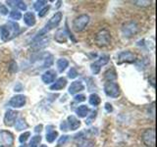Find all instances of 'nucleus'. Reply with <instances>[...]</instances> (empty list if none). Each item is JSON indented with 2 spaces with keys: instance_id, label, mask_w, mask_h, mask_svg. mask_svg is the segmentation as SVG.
Returning <instances> with one entry per match:
<instances>
[{
  "instance_id": "20",
  "label": "nucleus",
  "mask_w": 157,
  "mask_h": 147,
  "mask_svg": "<svg viewBox=\"0 0 157 147\" xmlns=\"http://www.w3.org/2000/svg\"><path fill=\"white\" fill-rule=\"evenodd\" d=\"M54 39L58 42V43H65L67 41V33L64 29H58L55 32V36H54Z\"/></svg>"
},
{
  "instance_id": "13",
  "label": "nucleus",
  "mask_w": 157,
  "mask_h": 147,
  "mask_svg": "<svg viewBox=\"0 0 157 147\" xmlns=\"http://www.w3.org/2000/svg\"><path fill=\"white\" fill-rule=\"evenodd\" d=\"M66 123H67L68 129L71 130H76L81 126V122L78 121L75 116H69Z\"/></svg>"
},
{
  "instance_id": "33",
  "label": "nucleus",
  "mask_w": 157,
  "mask_h": 147,
  "mask_svg": "<svg viewBox=\"0 0 157 147\" xmlns=\"http://www.w3.org/2000/svg\"><path fill=\"white\" fill-rule=\"evenodd\" d=\"M69 137H70V136H68V135H63V136H61L60 138H59V140H58V145L61 146L62 144H64L69 139Z\"/></svg>"
},
{
  "instance_id": "28",
  "label": "nucleus",
  "mask_w": 157,
  "mask_h": 147,
  "mask_svg": "<svg viewBox=\"0 0 157 147\" xmlns=\"http://www.w3.org/2000/svg\"><path fill=\"white\" fill-rule=\"evenodd\" d=\"M10 18L12 20H15V21H18L22 18V14L21 12H19L18 10H12L11 12H10Z\"/></svg>"
},
{
  "instance_id": "29",
  "label": "nucleus",
  "mask_w": 157,
  "mask_h": 147,
  "mask_svg": "<svg viewBox=\"0 0 157 147\" xmlns=\"http://www.w3.org/2000/svg\"><path fill=\"white\" fill-rule=\"evenodd\" d=\"M29 136H31V132H29V131L24 132L23 134L20 135V137H19V141L21 142V143H25V142H26V141L28 140V138H29Z\"/></svg>"
},
{
  "instance_id": "10",
  "label": "nucleus",
  "mask_w": 157,
  "mask_h": 147,
  "mask_svg": "<svg viewBox=\"0 0 157 147\" xmlns=\"http://www.w3.org/2000/svg\"><path fill=\"white\" fill-rule=\"evenodd\" d=\"M25 104H26V96L21 94L13 96L9 101V105L14 108H21Z\"/></svg>"
},
{
  "instance_id": "25",
  "label": "nucleus",
  "mask_w": 157,
  "mask_h": 147,
  "mask_svg": "<svg viewBox=\"0 0 157 147\" xmlns=\"http://www.w3.org/2000/svg\"><path fill=\"white\" fill-rule=\"evenodd\" d=\"M90 104L92 105V106H97V105H99L100 104V102H101V99H100V97L98 96L96 93H93V94H91L90 96Z\"/></svg>"
},
{
  "instance_id": "14",
  "label": "nucleus",
  "mask_w": 157,
  "mask_h": 147,
  "mask_svg": "<svg viewBox=\"0 0 157 147\" xmlns=\"http://www.w3.org/2000/svg\"><path fill=\"white\" fill-rule=\"evenodd\" d=\"M56 72L53 71V70H49L47 72H45L43 74V75L41 76V80L44 83H46V85H48V83H51L53 82L54 81H55L56 78Z\"/></svg>"
},
{
  "instance_id": "21",
  "label": "nucleus",
  "mask_w": 157,
  "mask_h": 147,
  "mask_svg": "<svg viewBox=\"0 0 157 147\" xmlns=\"http://www.w3.org/2000/svg\"><path fill=\"white\" fill-rule=\"evenodd\" d=\"M88 113H90V109H88V107L86 105H81L76 109V114L80 118L87 117Z\"/></svg>"
},
{
  "instance_id": "9",
  "label": "nucleus",
  "mask_w": 157,
  "mask_h": 147,
  "mask_svg": "<svg viewBox=\"0 0 157 147\" xmlns=\"http://www.w3.org/2000/svg\"><path fill=\"white\" fill-rule=\"evenodd\" d=\"M18 117V112L14 110H8L5 113L4 116V124L7 126H12L15 123H16V119Z\"/></svg>"
},
{
  "instance_id": "24",
  "label": "nucleus",
  "mask_w": 157,
  "mask_h": 147,
  "mask_svg": "<svg viewBox=\"0 0 157 147\" xmlns=\"http://www.w3.org/2000/svg\"><path fill=\"white\" fill-rule=\"evenodd\" d=\"M15 127H16L17 130H26L28 127V124H27V122L23 119V118H21V119H19V120L16 121Z\"/></svg>"
},
{
  "instance_id": "41",
  "label": "nucleus",
  "mask_w": 157,
  "mask_h": 147,
  "mask_svg": "<svg viewBox=\"0 0 157 147\" xmlns=\"http://www.w3.org/2000/svg\"><path fill=\"white\" fill-rule=\"evenodd\" d=\"M154 105H155V103L153 102V103H152V105H151V115L152 116H154Z\"/></svg>"
},
{
  "instance_id": "8",
  "label": "nucleus",
  "mask_w": 157,
  "mask_h": 147,
  "mask_svg": "<svg viewBox=\"0 0 157 147\" xmlns=\"http://www.w3.org/2000/svg\"><path fill=\"white\" fill-rule=\"evenodd\" d=\"M137 29H139V28H137V24L135 22L131 21V22L126 23L124 26H123L122 32H123V33L125 34V36L131 37V36H134V34L136 33Z\"/></svg>"
},
{
  "instance_id": "32",
  "label": "nucleus",
  "mask_w": 157,
  "mask_h": 147,
  "mask_svg": "<svg viewBox=\"0 0 157 147\" xmlns=\"http://www.w3.org/2000/svg\"><path fill=\"white\" fill-rule=\"evenodd\" d=\"M77 76H78L77 70L75 68H71V70L69 71V73H68V77L70 78H75V77H77Z\"/></svg>"
},
{
  "instance_id": "6",
  "label": "nucleus",
  "mask_w": 157,
  "mask_h": 147,
  "mask_svg": "<svg viewBox=\"0 0 157 147\" xmlns=\"http://www.w3.org/2000/svg\"><path fill=\"white\" fill-rule=\"evenodd\" d=\"M108 62H109V56H108V55H102L97 61H95L94 63H92L90 65L91 72L94 74V75H97V74L100 72L101 67L106 65Z\"/></svg>"
},
{
  "instance_id": "15",
  "label": "nucleus",
  "mask_w": 157,
  "mask_h": 147,
  "mask_svg": "<svg viewBox=\"0 0 157 147\" xmlns=\"http://www.w3.org/2000/svg\"><path fill=\"white\" fill-rule=\"evenodd\" d=\"M0 36H1V39L3 41H7L13 37V34L7 24H4V26L0 27Z\"/></svg>"
},
{
  "instance_id": "38",
  "label": "nucleus",
  "mask_w": 157,
  "mask_h": 147,
  "mask_svg": "<svg viewBox=\"0 0 157 147\" xmlns=\"http://www.w3.org/2000/svg\"><path fill=\"white\" fill-rule=\"evenodd\" d=\"M60 129L63 130V131H67V130H69V129H68V126H67V123H66V121H64L62 124L60 125Z\"/></svg>"
},
{
  "instance_id": "42",
  "label": "nucleus",
  "mask_w": 157,
  "mask_h": 147,
  "mask_svg": "<svg viewBox=\"0 0 157 147\" xmlns=\"http://www.w3.org/2000/svg\"><path fill=\"white\" fill-rule=\"evenodd\" d=\"M20 147H27V145L24 143V145H21V146H20Z\"/></svg>"
},
{
  "instance_id": "39",
  "label": "nucleus",
  "mask_w": 157,
  "mask_h": 147,
  "mask_svg": "<svg viewBox=\"0 0 157 147\" xmlns=\"http://www.w3.org/2000/svg\"><path fill=\"white\" fill-rule=\"evenodd\" d=\"M105 109L107 112H112L113 111V108H112V105L110 103H105Z\"/></svg>"
},
{
  "instance_id": "7",
  "label": "nucleus",
  "mask_w": 157,
  "mask_h": 147,
  "mask_svg": "<svg viewBox=\"0 0 157 147\" xmlns=\"http://www.w3.org/2000/svg\"><path fill=\"white\" fill-rule=\"evenodd\" d=\"M136 62V55L131 51H123L118 55L117 63L122 64V63H135Z\"/></svg>"
},
{
  "instance_id": "4",
  "label": "nucleus",
  "mask_w": 157,
  "mask_h": 147,
  "mask_svg": "<svg viewBox=\"0 0 157 147\" xmlns=\"http://www.w3.org/2000/svg\"><path fill=\"white\" fill-rule=\"evenodd\" d=\"M142 141L147 147L155 146V131L153 129H147L142 134Z\"/></svg>"
},
{
  "instance_id": "1",
  "label": "nucleus",
  "mask_w": 157,
  "mask_h": 147,
  "mask_svg": "<svg viewBox=\"0 0 157 147\" xmlns=\"http://www.w3.org/2000/svg\"><path fill=\"white\" fill-rule=\"evenodd\" d=\"M111 42V36L110 32L107 29H102L99 32L96 34L95 36V43L96 45L100 47L107 46L108 44H110Z\"/></svg>"
},
{
  "instance_id": "16",
  "label": "nucleus",
  "mask_w": 157,
  "mask_h": 147,
  "mask_svg": "<svg viewBox=\"0 0 157 147\" xmlns=\"http://www.w3.org/2000/svg\"><path fill=\"white\" fill-rule=\"evenodd\" d=\"M57 136H58V132L55 130V127L53 126H48L46 130V140L49 143H52L57 138Z\"/></svg>"
},
{
  "instance_id": "2",
  "label": "nucleus",
  "mask_w": 157,
  "mask_h": 147,
  "mask_svg": "<svg viewBox=\"0 0 157 147\" xmlns=\"http://www.w3.org/2000/svg\"><path fill=\"white\" fill-rule=\"evenodd\" d=\"M88 22H90V17L86 14L80 15L78 17H77L73 22V29L75 32H82L85 28Z\"/></svg>"
},
{
  "instance_id": "40",
  "label": "nucleus",
  "mask_w": 157,
  "mask_h": 147,
  "mask_svg": "<svg viewBox=\"0 0 157 147\" xmlns=\"http://www.w3.org/2000/svg\"><path fill=\"white\" fill-rule=\"evenodd\" d=\"M41 130H42V126L41 125L36 126V129H34V131H36V132H40Z\"/></svg>"
},
{
  "instance_id": "34",
  "label": "nucleus",
  "mask_w": 157,
  "mask_h": 147,
  "mask_svg": "<svg viewBox=\"0 0 157 147\" xmlns=\"http://www.w3.org/2000/svg\"><path fill=\"white\" fill-rule=\"evenodd\" d=\"M74 99H75V101H77V102H82L86 100V96L83 94H78V95H76Z\"/></svg>"
},
{
  "instance_id": "17",
  "label": "nucleus",
  "mask_w": 157,
  "mask_h": 147,
  "mask_svg": "<svg viewBox=\"0 0 157 147\" xmlns=\"http://www.w3.org/2000/svg\"><path fill=\"white\" fill-rule=\"evenodd\" d=\"M67 85V80L65 77H60L50 86L51 90H61Z\"/></svg>"
},
{
  "instance_id": "35",
  "label": "nucleus",
  "mask_w": 157,
  "mask_h": 147,
  "mask_svg": "<svg viewBox=\"0 0 157 147\" xmlns=\"http://www.w3.org/2000/svg\"><path fill=\"white\" fill-rule=\"evenodd\" d=\"M0 14L1 15H7L8 14V9L5 5L0 4Z\"/></svg>"
},
{
  "instance_id": "36",
  "label": "nucleus",
  "mask_w": 157,
  "mask_h": 147,
  "mask_svg": "<svg viewBox=\"0 0 157 147\" xmlns=\"http://www.w3.org/2000/svg\"><path fill=\"white\" fill-rule=\"evenodd\" d=\"M48 10H49V6L44 7L42 10H40V11L38 12V16H39V17H44V16L46 15V13H47Z\"/></svg>"
},
{
  "instance_id": "23",
  "label": "nucleus",
  "mask_w": 157,
  "mask_h": 147,
  "mask_svg": "<svg viewBox=\"0 0 157 147\" xmlns=\"http://www.w3.org/2000/svg\"><path fill=\"white\" fill-rule=\"evenodd\" d=\"M94 146V141L90 139L81 138L78 142V147H93Z\"/></svg>"
},
{
  "instance_id": "5",
  "label": "nucleus",
  "mask_w": 157,
  "mask_h": 147,
  "mask_svg": "<svg viewBox=\"0 0 157 147\" xmlns=\"http://www.w3.org/2000/svg\"><path fill=\"white\" fill-rule=\"evenodd\" d=\"M62 17H63L62 12H57V13H55V15H53L52 18L49 20L48 23L45 24L44 28H42L43 31L45 32V33H47L49 31H51L52 28H56L58 24H60L61 20H62Z\"/></svg>"
},
{
  "instance_id": "11",
  "label": "nucleus",
  "mask_w": 157,
  "mask_h": 147,
  "mask_svg": "<svg viewBox=\"0 0 157 147\" xmlns=\"http://www.w3.org/2000/svg\"><path fill=\"white\" fill-rule=\"evenodd\" d=\"M0 136L3 141V143L5 145H7L8 147L12 146L14 143V135L10 131L7 130H1L0 131Z\"/></svg>"
},
{
  "instance_id": "26",
  "label": "nucleus",
  "mask_w": 157,
  "mask_h": 147,
  "mask_svg": "<svg viewBox=\"0 0 157 147\" xmlns=\"http://www.w3.org/2000/svg\"><path fill=\"white\" fill-rule=\"evenodd\" d=\"M41 141V136L40 135H34L32 137V140L29 142V147H37L38 144Z\"/></svg>"
},
{
  "instance_id": "19",
  "label": "nucleus",
  "mask_w": 157,
  "mask_h": 147,
  "mask_svg": "<svg viewBox=\"0 0 157 147\" xmlns=\"http://www.w3.org/2000/svg\"><path fill=\"white\" fill-rule=\"evenodd\" d=\"M24 22L29 27H33L36 24V17L32 12H27L24 15Z\"/></svg>"
},
{
  "instance_id": "12",
  "label": "nucleus",
  "mask_w": 157,
  "mask_h": 147,
  "mask_svg": "<svg viewBox=\"0 0 157 147\" xmlns=\"http://www.w3.org/2000/svg\"><path fill=\"white\" fill-rule=\"evenodd\" d=\"M83 89H85V85H82V82L80 81H73L71 83V85L69 86V93L72 95H75L76 93L82 91Z\"/></svg>"
},
{
  "instance_id": "3",
  "label": "nucleus",
  "mask_w": 157,
  "mask_h": 147,
  "mask_svg": "<svg viewBox=\"0 0 157 147\" xmlns=\"http://www.w3.org/2000/svg\"><path fill=\"white\" fill-rule=\"evenodd\" d=\"M104 92L107 96L111 98H117L120 96V87L114 81H107L104 85Z\"/></svg>"
},
{
  "instance_id": "27",
  "label": "nucleus",
  "mask_w": 157,
  "mask_h": 147,
  "mask_svg": "<svg viewBox=\"0 0 157 147\" xmlns=\"http://www.w3.org/2000/svg\"><path fill=\"white\" fill-rule=\"evenodd\" d=\"M116 73L114 72V70H109L105 73V78H107L108 81H112L113 80H116Z\"/></svg>"
},
{
  "instance_id": "43",
  "label": "nucleus",
  "mask_w": 157,
  "mask_h": 147,
  "mask_svg": "<svg viewBox=\"0 0 157 147\" xmlns=\"http://www.w3.org/2000/svg\"><path fill=\"white\" fill-rule=\"evenodd\" d=\"M39 147H47V146H46V145H40Z\"/></svg>"
},
{
  "instance_id": "30",
  "label": "nucleus",
  "mask_w": 157,
  "mask_h": 147,
  "mask_svg": "<svg viewBox=\"0 0 157 147\" xmlns=\"http://www.w3.org/2000/svg\"><path fill=\"white\" fill-rule=\"evenodd\" d=\"M46 3H47L46 1H42V0H40V1H36V3H34V9L39 12L40 10H42V7L45 6Z\"/></svg>"
},
{
  "instance_id": "31",
  "label": "nucleus",
  "mask_w": 157,
  "mask_h": 147,
  "mask_svg": "<svg viewBox=\"0 0 157 147\" xmlns=\"http://www.w3.org/2000/svg\"><path fill=\"white\" fill-rule=\"evenodd\" d=\"M96 114H97L96 111H92V112H91V115H90V116H87V119H86V125H90L91 123H92V120H94V119H95Z\"/></svg>"
},
{
  "instance_id": "22",
  "label": "nucleus",
  "mask_w": 157,
  "mask_h": 147,
  "mask_svg": "<svg viewBox=\"0 0 157 147\" xmlns=\"http://www.w3.org/2000/svg\"><path fill=\"white\" fill-rule=\"evenodd\" d=\"M68 66H69V62H68L67 59L61 58L57 61V69L60 73H63L64 71H65Z\"/></svg>"
},
{
  "instance_id": "18",
  "label": "nucleus",
  "mask_w": 157,
  "mask_h": 147,
  "mask_svg": "<svg viewBox=\"0 0 157 147\" xmlns=\"http://www.w3.org/2000/svg\"><path fill=\"white\" fill-rule=\"evenodd\" d=\"M7 4H8V6L10 7H12L16 9H20V10H22V11H26L27 10V5L25 2L23 1H20V0H11V1H7Z\"/></svg>"
},
{
  "instance_id": "37",
  "label": "nucleus",
  "mask_w": 157,
  "mask_h": 147,
  "mask_svg": "<svg viewBox=\"0 0 157 147\" xmlns=\"http://www.w3.org/2000/svg\"><path fill=\"white\" fill-rule=\"evenodd\" d=\"M136 5H139V6H148L150 4V1H135Z\"/></svg>"
}]
</instances>
